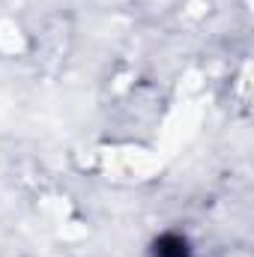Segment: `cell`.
<instances>
[{"label": "cell", "instance_id": "1", "mask_svg": "<svg viewBox=\"0 0 254 257\" xmlns=\"http://www.w3.org/2000/svg\"><path fill=\"white\" fill-rule=\"evenodd\" d=\"M153 257H191V245L180 233H162L153 242Z\"/></svg>", "mask_w": 254, "mask_h": 257}]
</instances>
